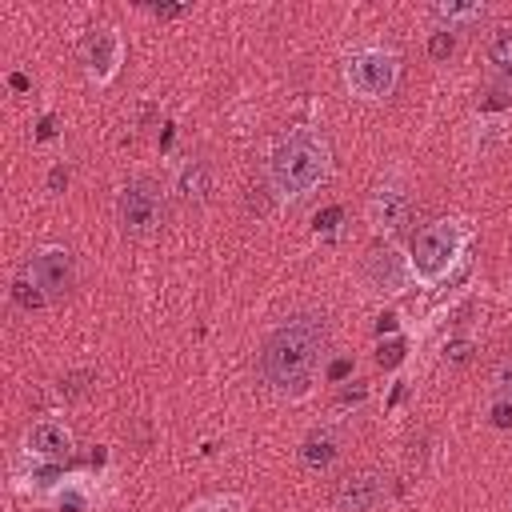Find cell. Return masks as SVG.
<instances>
[{"label": "cell", "mask_w": 512, "mask_h": 512, "mask_svg": "<svg viewBox=\"0 0 512 512\" xmlns=\"http://www.w3.org/2000/svg\"><path fill=\"white\" fill-rule=\"evenodd\" d=\"M328 348V320L320 312H296L276 324L260 348V376L280 396H304Z\"/></svg>", "instance_id": "cell-1"}, {"label": "cell", "mask_w": 512, "mask_h": 512, "mask_svg": "<svg viewBox=\"0 0 512 512\" xmlns=\"http://www.w3.org/2000/svg\"><path fill=\"white\" fill-rule=\"evenodd\" d=\"M328 176V140L316 128H296L276 140L268 156V188L276 200L296 204Z\"/></svg>", "instance_id": "cell-2"}, {"label": "cell", "mask_w": 512, "mask_h": 512, "mask_svg": "<svg viewBox=\"0 0 512 512\" xmlns=\"http://www.w3.org/2000/svg\"><path fill=\"white\" fill-rule=\"evenodd\" d=\"M464 248H468V228H464L460 220H432V224H424V228L416 232V240H412L408 272H412L424 288H432V284L448 280V272L460 264Z\"/></svg>", "instance_id": "cell-3"}, {"label": "cell", "mask_w": 512, "mask_h": 512, "mask_svg": "<svg viewBox=\"0 0 512 512\" xmlns=\"http://www.w3.org/2000/svg\"><path fill=\"white\" fill-rule=\"evenodd\" d=\"M116 220L128 236H152L168 220V192L152 176H136L120 188L116 200Z\"/></svg>", "instance_id": "cell-4"}, {"label": "cell", "mask_w": 512, "mask_h": 512, "mask_svg": "<svg viewBox=\"0 0 512 512\" xmlns=\"http://www.w3.org/2000/svg\"><path fill=\"white\" fill-rule=\"evenodd\" d=\"M396 80H400V60L388 48H356L344 60V84L360 100H384V96H392Z\"/></svg>", "instance_id": "cell-5"}, {"label": "cell", "mask_w": 512, "mask_h": 512, "mask_svg": "<svg viewBox=\"0 0 512 512\" xmlns=\"http://www.w3.org/2000/svg\"><path fill=\"white\" fill-rule=\"evenodd\" d=\"M80 64H84V72H88L92 84H100V88L112 84L116 72H120V64H124V40H120V32L116 28H96L80 44Z\"/></svg>", "instance_id": "cell-6"}, {"label": "cell", "mask_w": 512, "mask_h": 512, "mask_svg": "<svg viewBox=\"0 0 512 512\" xmlns=\"http://www.w3.org/2000/svg\"><path fill=\"white\" fill-rule=\"evenodd\" d=\"M28 268H32V284H36L48 300H64V296L72 292V284H76V260H72V252L60 248V244L40 248Z\"/></svg>", "instance_id": "cell-7"}, {"label": "cell", "mask_w": 512, "mask_h": 512, "mask_svg": "<svg viewBox=\"0 0 512 512\" xmlns=\"http://www.w3.org/2000/svg\"><path fill=\"white\" fill-rule=\"evenodd\" d=\"M360 276H364V284L372 288V292H380V296H396V292H404V284H408V264L388 248V244H372L368 248V256L360 260Z\"/></svg>", "instance_id": "cell-8"}, {"label": "cell", "mask_w": 512, "mask_h": 512, "mask_svg": "<svg viewBox=\"0 0 512 512\" xmlns=\"http://www.w3.org/2000/svg\"><path fill=\"white\" fill-rule=\"evenodd\" d=\"M384 476L372 472V468H360V472H348L336 492H332V504L336 512H376L380 500H384Z\"/></svg>", "instance_id": "cell-9"}, {"label": "cell", "mask_w": 512, "mask_h": 512, "mask_svg": "<svg viewBox=\"0 0 512 512\" xmlns=\"http://www.w3.org/2000/svg\"><path fill=\"white\" fill-rule=\"evenodd\" d=\"M408 216H412V196H408L400 184H380V188L368 196V224H372L376 232L396 236V232H404Z\"/></svg>", "instance_id": "cell-10"}, {"label": "cell", "mask_w": 512, "mask_h": 512, "mask_svg": "<svg viewBox=\"0 0 512 512\" xmlns=\"http://www.w3.org/2000/svg\"><path fill=\"white\" fill-rule=\"evenodd\" d=\"M28 456L44 460V464H56V460H68L72 452V432L60 424V420H36L28 428Z\"/></svg>", "instance_id": "cell-11"}, {"label": "cell", "mask_w": 512, "mask_h": 512, "mask_svg": "<svg viewBox=\"0 0 512 512\" xmlns=\"http://www.w3.org/2000/svg\"><path fill=\"white\" fill-rule=\"evenodd\" d=\"M176 196L180 204H192V208L212 196V164L204 156H192L176 168Z\"/></svg>", "instance_id": "cell-12"}, {"label": "cell", "mask_w": 512, "mask_h": 512, "mask_svg": "<svg viewBox=\"0 0 512 512\" xmlns=\"http://www.w3.org/2000/svg\"><path fill=\"white\" fill-rule=\"evenodd\" d=\"M336 452H340V440H336L332 428H316V432H308L304 444H300V460H304V468H312V472H324V468L336 460Z\"/></svg>", "instance_id": "cell-13"}, {"label": "cell", "mask_w": 512, "mask_h": 512, "mask_svg": "<svg viewBox=\"0 0 512 512\" xmlns=\"http://www.w3.org/2000/svg\"><path fill=\"white\" fill-rule=\"evenodd\" d=\"M484 56H488V64H492L496 72L512 76V24H496V28L488 32Z\"/></svg>", "instance_id": "cell-14"}, {"label": "cell", "mask_w": 512, "mask_h": 512, "mask_svg": "<svg viewBox=\"0 0 512 512\" xmlns=\"http://www.w3.org/2000/svg\"><path fill=\"white\" fill-rule=\"evenodd\" d=\"M484 4H436L432 8V16L436 20H448V32L456 28V24H472V20H484Z\"/></svg>", "instance_id": "cell-15"}, {"label": "cell", "mask_w": 512, "mask_h": 512, "mask_svg": "<svg viewBox=\"0 0 512 512\" xmlns=\"http://www.w3.org/2000/svg\"><path fill=\"white\" fill-rule=\"evenodd\" d=\"M184 512H244V500L232 496V492H212V496L192 500Z\"/></svg>", "instance_id": "cell-16"}, {"label": "cell", "mask_w": 512, "mask_h": 512, "mask_svg": "<svg viewBox=\"0 0 512 512\" xmlns=\"http://www.w3.org/2000/svg\"><path fill=\"white\" fill-rule=\"evenodd\" d=\"M488 388H492V396H512V356H504L488 372Z\"/></svg>", "instance_id": "cell-17"}, {"label": "cell", "mask_w": 512, "mask_h": 512, "mask_svg": "<svg viewBox=\"0 0 512 512\" xmlns=\"http://www.w3.org/2000/svg\"><path fill=\"white\" fill-rule=\"evenodd\" d=\"M92 380H96L92 372H68V376L60 380V396H64V400H80V396L92 388Z\"/></svg>", "instance_id": "cell-18"}, {"label": "cell", "mask_w": 512, "mask_h": 512, "mask_svg": "<svg viewBox=\"0 0 512 512\" xmlns=\"http://www.w3.org/2000/svg\"><path fill=\"white\" fill-rule=\"evenodd\" d=\"M452 52H456V36H452L448 28L432 32V40H428V56H432V60H448Z\"/></svg>", "instance_id": "cell-19"}, {"label": "cell", "mask_w": 512, "mask_h": 512, "mask_svg": "<svg viewBox=\"0 0 512 512\" xmlns=\"http://www.w3.org/2000/svg\"><path fill=\"white\" fill-rule=\"evenodd\" d=\"M12 296H16L24 308H40V304H48V296H44L40 288H32L28 280H16V284H12Z\"/></svg>", "instance_id": "cell-20"}, {"label": "cell", "mask_w": 512, "mask_h": 512, "mask_svg": "<svg viewBox=\"0 0 512 512\" xmlns=\"http://www.w3.org/2000/svg\"><path fill=\"white\" fill-rule=\"evenodd\" d=\"M400 356H404V344H400V340H392V344H380V352H376L380 368H392V364H400Z\"/></svg>", "instance_id": "cell-21"}, {"label": "cell", "mask_w": 512, "mask_h": 512, "mask_svg": "<svg viewBox=\"0 0 512 512\" xmlns=\"http://www.w3.org/2000/svg\"><path fill=\"white\" fill-rule=\"evenodd\" d=\"M468 356H472V344H468V340H452V344L444 348V360H448V364H464Z\"/></svg>", "instance_id": "cell-22"}, {"label": "cell", "mask_w": 512, "mask_h": 512, "mask_svg": "<svg viewBox=\"0 0 512 512\" xmlns=\"http://www.w3.org/2000/svg\"><path fill=\"white\" fill-rule=\"evenodd\" d=\"M340 216H344L340 208H324V212L316 216V228H324V232H328V228H336V220H340Z\"/></svg>", "instance_id": "cell-23"}, {"label": "cell", "mask_w": 512, "mask_h": 512, "mask_svg": "<svg viewBox=\"0 0 512 512\" xmlns=\"http://www.w3.org/2000/svg\"><path fill=\"white\" fill-rule=\"evenodd\" d=\"M492 420H496L500 428H508V424H512V404H508V400H500V404L492 408Z\"/></svg>", "instance_id": "cell-24"}, {"label": "cell", "mask_w": 512, "mask_h": 512, "mask_svg": "<svg viewBox=\"0 0 512 512\" xmlns=\"http://www.w3.org/2000/svg\"><path fill=\"white\" fill-rule=\"evenodd\" d=\"M48 184H52V188H60V184H68V172H64V168H52V176H48Z\"/></svg>", "instance_id": "cell-25"}]
</instances>
